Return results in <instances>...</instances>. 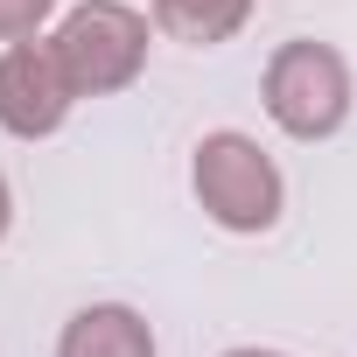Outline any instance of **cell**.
I'll return each instance as SVG.
<instances>
[{"label":"cell","mask_w":357,"mask_h":357,"mask_svg":"<svg viewBox=\"0 0 357 357\" xmlns=\"http://www.w3.org/2000/svg\"><path fill=\"white\" fill-rule=\"evenodd\" d=\"M8 225H15V197H8V175H0V238H8Z\"/></svg>","instance_id":"cell-8"},{"label":"cell","mask_w":357,"mask_h":357,"mask_svg":"<svg viewBox=\"0 0 357 357\" xmlns=\"http://www.w3.org/2000/svg\"><path fill=\"white\" fill-rule=\"evenodd\" d=\"M50 43H56L77 98H112L147 70V15H133L126 0H84V8H70Z\"/></svg>","instance_id":"cell-3"},{"label":"cell","mask_w":357,"mask_h":357,"mask_svg":"<svg viewBox=\"0 0 357 357\" xmlns=\"http://www.w3.org/2000/svg\"><path fill=\"white\" fill-rule=\"evenodd\" d=\"M190 183H197V204L211 211V225H225V231H273L280 225L287 183L252 133H231V126L204 133L197 161H190Z\"/></svg>","instance_id":"cell-1"},{"label":"cell","mask_w":357,"mask_h":357,"mask_svg":"<svg viewBox=\"0 0 357 357\" xmlns=\"http://www.w3.org/2000/svg\"><path fill=\"white\" fill-rule=\"evenodd\" d=\"M56 15V0H0V43H29Z\"/></svg>","instance_id":"cell-7"},{"label":"cell","mask_w":357,"mask_h":357,"mask_svg":"<svg viewBox=\"0 0 357 357\" xmlns=\"http://www.w3.org/2000/svg\"><path fill=\"white\" fill-rule=\"evenodd\" d=\"M77 105V84L56 56V43L29 36V43H8L0 56V133L15 140H50Z\"/></svg>","instance_id":"cell-4"},{"label":"cell","mask_w":357,"mask_h":357,"mask_svg":"<svg viewBox=\"0 0 357 357\" xmlns=\"http://www.w3.org/2000/svg\"><path fill=\"white\" fill-rule=\"evenodd\" d=\"M56 357H154V329L126 301H91L63 322Z\"/></svg>","instance_id":"cell-5"},{"label":"cell","mask_w":357,"mask_h":357,"mask_svg":"<svg viewBox=\"0 0 357 357\" xmlns=\"http://www.w3.org/2000/svg\"><path fill=\"white\" fill-rule=\"evenodd\" d=\"M259 98L273 112L280 133L294 140H329L343 119H350V63L329 50V43H280L266 56V77H259Z\"/></svg>","instance_id":"cell-2"},{"label":"cell","mask_w":357,"mask_h":357,"mask_svg":"<svg viewBox=\"0 0 357 357\" xmlns=\"http://www.w3.org/2000/svg\"><path fill=\"white\" fill-rule=\"evenodd\" d=\"M225 357H287V350H225Z\"/></svg>","instance_id":"cell-9"},{"label":"cell","mask_w":357,"mask_h":357,"mask_svg":"<svg viewBox=\"0 0 357 357\" xmlns=\"http://www.w3.org/2000/svg\"><path fill=\"white\" fill-rule=\"evenodd\" d=\"M245 22H252V0H154V29L175 43H197V50L231 43Z\"/></svg>","instance_id":"cell-6"}]
</instances>
